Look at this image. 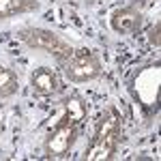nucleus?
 <instances>
[{
	"label": "nucleus",
	"instance_id": "nucleus-1",
	"mask_svg": "<svg viewBox=\"0 0 161 161\" xmlns=\"http://www.w3.org/2000/svg\"><path fill=\"white\" fill-rule=\"evenodd\" d=\"M86 116V103L82 97L73 95L71 99H67V114L60 123L56 125V129L50 133L45 142V153L47 157H62L67 150L71 148L77 133V127Z\"/></svg>",
	"mask_w": 161,
	"mask_h": 161
},
{
	"label": "nucleus",
	"instance_id": "nucleus-2",
	"mask_svg": "<svg viewBox=\"0 0 161 161\" xmlns=\"http://www.w3.org/2000/svg\"><path fill=\"white\" fill-rule=\"evenodd\" d=\"M120 133H123L120 131V114L116 112V108H108L99 116L95 137L86 150V159L88 161L112 159L118 142H120Z\"/></svg>",
	"mask_w": 161,
	"mask_h": 161
},
{
	"label": "nucleus",
	"instance_id": "nucleus-3",
	"mask_svg": "<svg viewBox=\"0 0 161 161\" xmlns=\"http://www.w3.org/2000/svg\"><path fill=\"white\" fill-rule=\"evenodd\" d=\"M19 39L24 41L28 47L45 52V54H54L60 60H67L73 54V47L60 35L52 32L47 28H22L19 30Z\"/></svg>",
	"mask_w": 161,
	"mask_h": 161
},
{
	"label": "nucleus",
	"instance_id": "nucleus-4",
	"mask_svg": "<svg viewBox=\"0 0 161 161\" xmlns=\"http://www.w3.org/2000/svg\"><path fill=\"white\" fill-rule=\"evenodd\" d=\"M101 73V62L90 50H73V54L64 60V77L73 84H84Z\"/></svg>",
	"mask_w": 161,
	"mask_h": 161
},
{
	"label": "nucleus",
	"instance_id": "nucleus-5",
	"mask_svg": "<svg viewBox=\"0 0 161 161\" xmlns=\"http://www.w3.org/2000/svg\"><path fill=\"white\" fill-rule=\"evenodd\" d=\"M136 97L144 105H155L159 97V67H146L136 75Z\"/></svg>",
	"mask_w": 161,
	"mask_h": 161
},
{
	"label": "nucleus",
	"instance_id": "nucleus-6",
	"mask_svg": "<svg viewBox=\"0 0 161 161\" xmlns=\"http://www.w3.org/2000/svg\"><path fill=\"white\" fill-rule=\"evenodd\" d=\"M110 26L114 32H136L137 28L142 26V13L133 9V7H123V9H116L110 17Z\"/></svg>",
	"mask_w": 161,
	"mask_h": 161
},
{
	"label": "nucleus",
	"instance_id": "nucleus-7",
	"mask_svg": "<svg viewBox=\"0 0 161 161\" xmlns=\"http://www.w3.org/2000/svg\"><path fill=\"white\" fill-rule=\"evenodd\" d=\"M30 84H32V90L41 95V97H47V95H54L56 88H58V82H56V73L47 69V67H41L37 69L32 77H30Z\"/></svg>",
	"mask_w": 161,
	"mask_h": 161
},
{
	"label": "nucleus",
	"instance_id": "nucleus-8",
	"mask_svg": "<svg viewBox=\"0 0 161 161\" xmlns=\"http://www.w3.org/2000/svg\"><path fill=\"white\" fill-rule=\"evenodd\" d=\"M37 7V0H0V19H9L13 15L28 13Z\"/></svg>",
	"mask_w": 161,
	"mask_h": 161
},
{
	"label": "nucleus",
	"instance_id": "nucleus-9",
	"mask_svg": "<svg viewBox=\"0 0 161 161\" xmlns=\"http://www.w3.org/2000/svg\"><path fill=\"white\" fill-rule=\"evenodd\" d=\"M17 86H19L17 75L7 67H0V97H11L17 90Z\"/></svg>",
	"mask_w": 161,
	"mask_h": 161
},
{
	"label": "nucleus",
	"instance_id": "nucleus-10",
	"mask_svg": "<svg viewBox=\"0 0 161 161\" xmlns=\"http://www.w3.org/2000/svg\"><path fill=\"white\" fill-rule=\"evenodd\" d=\"M148 41L155 45V47H159V22L148 30Z\"/></svg>",
	"mask_w": 161,
	"mask_h": 161
},
{
	"label": "nucleus",
	"instance_id": "nucleus-11",
	"mask_svg": "<svg viewBox=\"0 0 161 161\" xmlns=\"http://www.w3.org/2000/svg\"><path fill=\"white\" fill-rule=\"evenodd\" d=\"M136 2H142V4H144V2H148V0H136Z\"/></svg>",
	"mask_w": 161,
	"mask_h": 161
}]
</instances>
